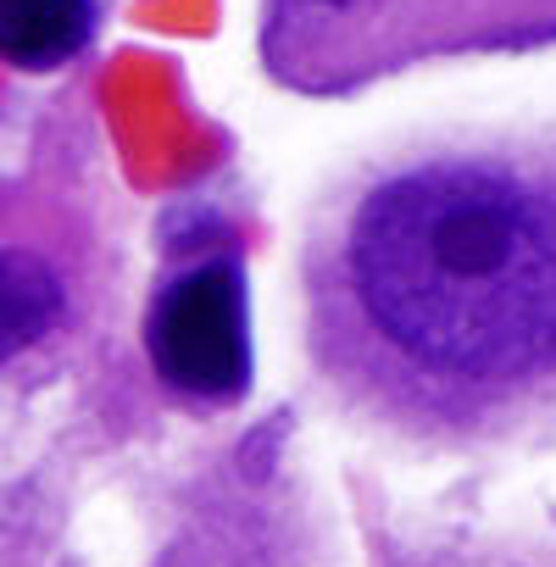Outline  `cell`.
I'll return each instance as SVG.
<instances>
[{"label":"cell","mask_w":556,"mask_h":567,"mask_svg":"<svg viewBox=\"0 0 556 567\" xmlns=\"http://www.w3.org/2000/svg\"><path fill=\"white\" fill-rule=\"evenodd\" d=\"M307 351L368 429L501 451L556 423V123L434 128L351 167L301 245Z\"/></svg>","instance_id":"cell-1"},{"label":"cell","mask_w":556,"mask_h":567,"mask_svg":"<svg viewBox=\"0 0 556 567\" xmlns=\"http://www.w3.org/2000/svg\"><path fill=\"white\" fill-rule=\"evenodd\" d=\"M145 351L167 390L189 401H234L250 384V318L239 261H195L173 272L145 318Z\"/></svg>","instance_id":"cell-2"},{"label":"cell","mask_w":556,"mask_h":567,"mask_svg":"<svg viewBox=\"0 0 556 567\" xmlns=\"http://www.w3.org/2000/svg\"><path fill=\"white\" fill-rule=\"evenodd\" d=\"M95 34V0H0V56L29 73L73 62Z\"/></svg>","instance_id":"cell-3"},{"label":"cell","mask_w":556,"mask_h":567,"mask_svg":"<svg viewBox=\"0 0 556 567\" xmlns=\"http://www.w3.org/2000/svg\"><path fill=\"white\" fill-rule=\"evenodd\" d=\"M56 312H62L56 278L23 250H0V362L29 351L56 323Z\"/></svg>","instance_id":"cell-4"}]
</instances>
